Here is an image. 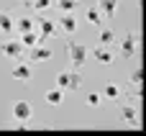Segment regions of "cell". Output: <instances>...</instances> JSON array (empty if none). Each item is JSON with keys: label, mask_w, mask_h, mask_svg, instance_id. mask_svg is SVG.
<instances>
[{"label": "cell", "mask_w": 146, "mask_h": 136, "mask_svg": "<svg viewBox=\"0 0 146 136\" xmlns=\"http://www.w3.org/2000/svg\"><path fill=\"white\" fill-rule=\"evenodd\" d=\"M82 72H77V69H72V72H59L56 75V87H62L64 93L67 90H80L82 87Z\"/></svg>", "instance_id": "cell-1"}, {"label": "cell", "mask_w": 146, "mask_h": 136, "mask_svg": "<svg viewBox=\"0 0 146 136\" xmlns=\"http://www.w3.org/2000/svg\"><path fill=\"white\" fill-rule=\"evenodd\" d=\"M67 51H69V62L74 69H82L85 67V59H87V49L85 44H77V41H67Z\"/></svg>", "instance_id": "cell-2"}, {"label": "cell", "mask_w": 146, "mask_h": 136, "mask_svg": "<svg viewBox=\"0 0 146 136\" xmlns=\"http://www.w3.org/2000/svg\"><path fill=\"white\" fill-rule=\"evenodd\" d=\"M36 33H38V41L44 44L46 39L59 36V26L54 21H49V18H41V21H36Z\"/></svg>", "instance_id": "cell-3"}, {"label": "cell", "mask_w": 146, "mask_h": 136, "mask_svg": "<svg viewBox=\"0 0 146 136\" xmlns=\"http://www.w3.org/2000/svg\"><path fill=\"white\" fill-rule=\"evenodd\" d=\"M136 51H139V33L128 31L123 36V41H121V57L123 59H131V57H136Z\"/></svg>", "instance_id": "cell-4"}, {"label": "cell", "mask_w": 146, "mask_h": 136, "mask_svg": "<svg viewBox=\"0 0 146 136\" xmlns=\"http://www.w3.org/2000/svg\"><path fill=\"white\" fill-rule=\"evenodd\" d=\"M0 49H3V57H8V59H23V46H21V41H3Z\"/></svg>", "instance_id": "cell-5"}, {"label": "cell", "mask_w": 146, "mask_h": 136, "mask_svg": "<svg viewBox=\"0 0 146 136\" xmlns=\"http://www.w3.org/2000/svg\"><path fill=\"white\" fill-rule=\"evenodd\" d=\"M51 59V49H46L44 44H33L28 49V62H46Z\"/></svg>", "instance_id": "cell-6"}, {"label": "cell", "mask_w": 146, "mask_h": 136, "mask_svg": "<svg viewBox=\"0 0 146 136\" xmlns=\"http://www.w3.org/2000/svg\"><path fill=\"white\" fill-rule=\"evenodd\" d=\"M31 113H33V108H31L28 100H18V103H13V118H15V121H28Z\"/></svg>", "instance_id": "cell-7"}, {"label": "cell", "mask_w": 146, "mask_h": 136, "mask_svg": "<svg viewBox=\"0 0 146 136\" xmlns=\"http://www.w3.org/2000/svg\"><path fill=\"white\" fill-rule=\"evenodd\" d=\"M92 57L100 62V64H110L113 59H115V54L110 51V46H105V44H100L98 49H92Z\"/></svg>", "instance_id": "cell-8"}, {"label": "cell", "mask_w": 146, "mask_h": 136, "mask_svg": "<svg viewBox=\"0 0 146 136\" xmlns=\"http://www.w3.org/2000/svg\"><path fill=\"white\" fill-rule=\"evenodd\" d=\"M10 75H13V80H23V82H26V80H31V75H33V72H31L28 62L18 59V64L13 67V72H10Z\"/></svg>", "instance_id": "cell-9"}, {"label": "cell", "mask_w": 146, "mask_h": 136, "mask_svg": "<svg viewBox=\"0 0 146 136\" xmlns=\"http://www.w3.org/2000/svg\"><path fill=\"white\" fill-rule=\"evenodd\" d=\"M121 123H133V126H139V108H136V105H123V108H121Z\"/></svg>", "instance_id": "cell-10"}, {"label": "cell", "mask_w": 146, "mask_h": 136, "mask_svg": "<svg viewBox=\"0 0 146 136\" xmlns=\"http://www.w3.org/2000/svg\"><path fill=\"white\" fill-rule=\"evenodd\" d=\"M44 100H46L49 105H54V108H56V105H62V103H64V90H62V87H51V90H46V93H44Z\"/></svg>", "instance_id": "cell-11"}, {"label": "cell", "mask_w": 146, "mask_h": 136, "mask_svg": "<svg viewBox=\"0 0 146 136\" xmlns=\"http://www.w3.org/2000/svg\"><path fill=\"white\" fill-rule=\"evenodd\" d=\"M95 8L100 10V15H103V18H113V15H115V10H118V0H100Z\"/></svg>", "instance_id": "cell-12"}, {"label": "cell", "mask_w": 146, "mask_h": 136, "mask_svg": "<svg viewBox=\"0 0 146 136\" xmlns=\"http://www.w3.org/2000/svg\"><path fill=\"white\" fill-rule=\"evenodd\" d=\"M59 31H64V33H74V31H77V18H74L72 13H62Z\"/></svg>", "instance_id": "cell-13"}, {"label": "cell", "mask_w": 146, "mask_h": 136, "mask_svg": "<svg viewBox=\"0 0 146 136\" xmlns=\"http://www.w3.org/2000/svg\"><path fill=\"white\" fill-rule=\"evenodd\" d=\"M85 21H87L90 26H95V28L103 26V15H100L98 8H85Z\"/></svg>", "instance_id": "cell-14"}, {"label": "cell", "mask_w": 146, "mask_h": 136, "mask_svg": "<svg viewBox=\"0 0 146 136\" xmlns=\"http://www.w3.org/2000/svg\"><path fill=\"white\" fill-rule=\"evenodd\" d=\"M33 44H41V41H38V33H36V28H31V31H23V33H21V46H23V49H31Z\"/></svg>", "instance_id": "cell-15"}, {"label": "cell", "mask_w": 146, "mask_h": 136, "mask_svg": "<svg viewBox=\"0 0 146 136\" xmlns=\"http://www.w3.org/2000/svg\"><path fill=\"white\" fill-rule=\"evenodd\" d=\"M100 95H103L105 100H118V98H121V87H118L115 82H108V85H105V90H103Z\"/></svg>", "instance_id": "cell-16"}, {"label": "cell", "mask_w": 146, "mask_h": 136, "mask_svg": "<svg viewBox=\"0 0 146 136\" xmlns=\"http://www.w3.org/2000/svg\"><path fill=\"white\" fill-rule=\"evenodd\" d=\"M13 26L23 33V31H31V28H36V21L33 18H28V15H23V18H18V21H13Z\"/></svg>", "instance_id": "cell-17"}, {"label": "cell", "mask_w": 146, "mask_h": 136, "mask_svg": "<svg viewBox=\"0 0 146 136\" xmlns=\"http://www.w3.org/2000/svg\"><path fill=\"white\" fill-rule=\"evenodd\" d=\"M0 31H3V33H10V31H15V26H13V18H10L8 13H0Z\"/></svg>", "instance_id": "cell-18"}, {"label": "cell", "mask_w": 146, "mask_h": 136, "mask_svg": "<svg viewBox=\"0 0 146 136\" xmlns=\"http://www.w3.org/2000/svg\"><path fill=\"white\" fill-rule=\"evenodd\" d=\"M98 39H100V44H105V46H110V44L115 41V33H113L110 28H103V31L98 33Z\"/></svg>", "instance_id": "cell-19"}, {"label": "cell", "mask_w": 146, "mask_h": 136, "mask_svg": "<svg viewBox=\"0 0 146 136\" xmlns=\"http://www.w3.org/2000/svg\"><path fill=\"white\" fill-rule=\"evenodd\" d=\"M85 103H87L90 108H98V105L103 103V95H100V93H87V95H85Z\"/></svg>", "instance_id": "cell-20"}, {"label": "cell", "mask_w": 146, "mask_h": 136, "mask_svg": "<svg viewBox=\"0 0 146 136\" xmlns=\"http://www.w3.org/2000/svg\"><path fill=\"white\" fill-rule=\"evenodd\" d=\"M56 5H59V10H62V13H72V10H77V5H80V3H77V0H59Z\"/></svg>", "instance_id": "cell-21"}, {"label": "cell", "mask_w": 146, "mask_h": 136, "mask_svg": "<svg viewBox=\"0 0 146 136\" xmlns=\"http://www.w3.org/2000/svg\"><path fill=\"white\" fill-rule=\"evenodd\" d=\"M131 85H133L136 90H141V85H144V72H141V69H136V72L131 75Z\"/></svg>", "instance_id": "cell-22"}, {"label": "cell", "mask_w": 146, "mask_h": 136, "mask_svg": "<svg viewBox=\"0 0 146 136\" xmlns=\"http://www.w3.org/2000/svg\"><path fill=\"white\" fill-rule=\"evenodd\" d=\"M51 5H54V0H33V3H31L33 10H49Z\"/></svg>", "instance_id": "cell-23"}]
</instances>
